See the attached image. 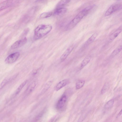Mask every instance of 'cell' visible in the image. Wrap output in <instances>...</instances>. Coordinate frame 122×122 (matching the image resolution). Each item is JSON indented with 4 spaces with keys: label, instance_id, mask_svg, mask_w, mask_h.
<instances>
[{
    "label": "cell",
    "instance_id": "cell-1",
    "mask_svg": "<svg viewBox=\"0 0 122 122\" xmlns=\"http://www.w3.org/2000/svg\"><path fill=\"white\" fill-rule=\"evenodd\" d=\"M52 26L50 25L41 24L38 25L34 31V39L37 40L46 35L51 30Z\"/></svg>",
    "mask_w": 122,
    "mask_h": 122
},
{
    "label": "cell",
    "instance_id": "cell-2",
    "mask_svg": "<svg viewBox=\"0 0 122 122\" xmlns=\"http://www.w3.org/2000/svg\"><path fill=\"white\" fill-rule=\"evenodd\" d=\"M92 7L91 6H88L85 8L80 12L67 25L66 30H70L75 26L88 13Z\"/></svg>",
    "mask_w": 122,
    "mask_h": 122
},
{
    "label": "cell",
    "instance_id": "cell-3",
    "mask_svg": "<svg viewBox=\"0 0 122 122\" xmlns=\"http://www.w3.org/2000/svg\"><path fill=\"white\" fill-rule=\"evenodd\" d=\"M122 9V4H117L111 5L106 11L105 16L109 15L114 12Z\"/></svg>",
    "mask_w": 122,
    "mask_h": 122
},
{
    "label": "cell",
    "instance_id": "cell-4",
    "mask_svg": "<svg viewBox=\"0 0 122 122\" xmlns=\"http://www.w3.org/2000/svg\"><path fill=\"white\" fill-rule=\"evenodd\" d=\"M19 52H16L9 55L5 59V62L7 64H11L15 62L20 56Z\"/></svg>",
    "mask_w": 122,
    "mask_h": 122
},
{
    "label": "cell",
    "instance_id": "cell-5",
    "mask_svg": "<svg viewBox=\"0 0 122 122\" xmlns=\"http://www.w3.org/2000/svg\"><path fill=\"white\" fill-rule=\"evenodd\" d=\"M67 97L65 95H63L57 102L56 105V108L60 110L64 106L67 100Z\"/></svg>",
    "mask_w": 122,
    "mask_h": 122
},
{
    "label": "cell",
    "instance_id": "cell-6",
    "mask_svg": "<svg viewBox=\"0 0 122 122\" xmlns=\"http://www.w3.org/2000/svg\"><path fill=\"white\" fill-rule=\"evenodd\" d=\"M27 41V39L26 38L17 41L12 45L11 48L12 49H14L21 47L25 44Z\"/></svg>",
    "mask_w": 122,
    "mask_h": 122
},
{
    "label": "cell",
    "instance_id": "cell-7",
    "mask_svg": "<svg viewBox=\"0 0 122 122\" xmlns=\"http://www.w3.org/2000/svg\"><path fill=\"white\" fill-rule=\"evenodd\" d=\"M74 46L72 45L68 47L60 57V60L61 62L64 61L73 51Z\"/></svg>",
    "mask_w": 122,
    "mask_h": 122
},
{
    "label": "cell",
    "instance_id": "cell-8",
    "mask_svg": "<svg viewBox=\"0 0 122 122\" xmlns=\"http://www.w3.org/2000/svg\"><path fill=\"white\" fill-rule=\"evenodd\" d=\"M122 31V27H119L110 35L109 37L108 41L111 42L114 40Z\"/></svg>",
    "mask_w": 122,
    "mask_h": 122
},
{
    "label": "cell",
    "instance_id": "cell-9",
    "mask_svg": "<svg viewBox=\"0 0 122 122\" xmlns=\"http://www.w3.org/2000/svg\"><path fill=\"white\" fill-rule=\"evenodd\" d=\"M36 84V82L34 81L31 83L25 92V94L26 96L29 95L33 91Z\"/></svg>",
    "mask_w": 122,
    "mask_h": 122
},
{
    "label": "cell",
    "instance_id": "cell-10",
    "mask_svg": "<svg viewBox=\"0 0 122 122\" xmlns=\"http://www.w3.org/2000/svg\"><path fill=\"white\" fill-rule=\"evenodd\" d=\"M13 2V0H7L2 3L0 5V10L9 6L12 4Z\"/></svg>",
    "mask_w": 122,
    "mask_h": 122
},
{
    "label": "cell",
    "instance_id": "cell-11",
    "mask_svg": "<svg viewBox=\"0 0 122 122\" xmlns=\"http://www.w3.org/2000/svg\"><path fill=\"white\" fill-rule=\"evenodd\" d=\"M97 36V34L95 33L92 35V36L86 41L84 45V47H87L92 43L95 40Z\"/></svg>",
    "mask_w": 122,
    "mask_h": 122
},
{
    "label": "cell",
    "instance_id": "cell-12",
    "mask_svg": "<svg viewBox=\"0 0 122 122\" xmlns=\"http://www.w3.org/2000/svg\"><path fill=\"white\" fill-rule=\"evenodd\" d=\"M67 80L66 79L61 81L56 85L55 87L56 90L57 91L59 90L66 86L67 84Z\"/></svg>",
    "mask_w": 122,
    "mask_h": 122
},
{
    "label": "cell",
    "instance_id": "cell-13",
    "mask_svg": "<svg viewBox=\"0 0 122 122\" xmlns=\"http://www.w3.org/2000/svg\"><path fill=\"white\" fill-rule=\"evenodd\" d=\"M67 10V9L65 8H58L55 10L54 14L58 15H61L65 13Z\"/></svg>",
    "mask_w": 122,
    "mask_h": 122
},
{
    "label": "cell",
    "instance_id": "cell-14",
    "mask_svg": "<svg viewBox=\"0 0 122 122\" xmlns=\"http://www.w3.org/2000/svg\"><path fill=\"white\" fill-rule=\"evenodd\" d=\"M122 50V45L118 46L115 48L111 53V56L114 57L119 53Z\"/></svg>",
    "mask_w": 122,
    "mask_h": 122
},
{
    "label": "cell",
    "instance_id": "cell-15",
    "mask_svg": "<svg viewBox=\"0 0 122 122\" xmlns=\"http://www.w3.org/2000/svg\"><path fill=\"white\" fill-rule=\"evenodd\" d=\"M27 81V80H26L22 83L17 88L14 93V96H15L18 94L20 91L26 85Z\"/></svg>",
    "mask_w": 122,
    "mask_h": 122
},
{
    "label": "cell",
    "instance_id": "cell-16",
    "mask_svg": "<svg viewBox=\"0 0 122 122\" xmlns=\"http://www.w3.org/2000/svg\"><path fill=\"white\" fill-rule=\"evenodd\" d=\"M91 58L89 56H87L85 58L81 64L80 69H81L86 66L90 62Z\"/></svg>",
    "mask_w": 122,
    "mask_h": 122
},
{
    "label": "cell",
    "instance_id": "cell-17",
    "mask_svg": "<svg viewBox=\"0 0 122 122\" xmlns=\"http://www.w3.org/2000/svg\"><path fill=\"white\" fill-rule=\"evenodd\" d=\"M85 81L83 80H80L78 81L76 84V89H79L82 88L84 86Z\"/></svg>",
    "mask_w": 122,
    "mask_h": 122
},
{
    "label": "cell",
    "instance_id": "cell-18",
    "mask_svg": "<svg viewBox=\"0 0 122 122\" xmlns=\"http://www.w3.org/2000/svg\"><path fill=\"white\" fill-rule=\"evenodd\" d=\"M13 77H10L4 80L0 85V89H2L8 82L12 79Z\"/></svg>",
    "mask_w": 122,
    "mask_h": 122
},
{
    "label": "cell",
    "instance_id": "cell-19",
    "mask_svg": "<svg viewBox=\"0 0 122 122\" xmlns=\"http://www.w3.org/2000/svg\"><path fill=\"white\" fill-rule=\"evenodd\" d=\"M52 82L49 81L46 84L41 92V94L44 93L50 88L52 84Z\"/></svg>",
    "mask_w": 122,
    "mask_h": 122
},
{
    "label": "cell",
    "instance_id": "cell-20",
    "mask_svg": "<svg viewBox=\"0 0 122 122\" xmlns=\"http://www.w3.org/2000/svg\"><path fill=\"white\" fill-rule=\"evenodd\" d=\"M114 103V100L112 99L108 101L106 104L104 108L106 109H108L111 108L113 106Z\"/></svg>",
    "mask_w": 122,
    "mask_h": 122
},
{
    "label": "cell",
    "instance_id": "cell-21",
    "mask_svg": "<svg viewBox=\"0 0 122 122\" xmlns=\"http://www.w3.org/2000/svg\"><path fill=\"white\" fill-rule=\"evenodd\" d=\"M70 1V0H61L58 2L56 6L59 7L63 6L69 2Z\"/></svg>",
    "mask_w": 122,
    "mask_h": 122
},
{
    "label": "cell",
    "instance_id": "cell-22",
    "mask_svg": "<svg viewBox=\"0 0 122 122\" xmlns=\"http://www.w3.org/2000/svg\"><path fill=\"white\" fill-rule=\"evenodd\" d=\"M52 14V13L51 12H44L40 15V17L42 18H47L51 16Z\"/></svg>",
    "mask_w": 122,
    "mask_h": 122
},
{
    "label": "cell",
    "instance_id": "cell-23",
    "mask_svg": "<svg viewBox=\"0 0 122 122\" xmlns=\"http://www.w3.org/2000/svg\"><path fill=\"white\" fill-rule=\"evenodd\" d=\"M109 86V84L107 83H106L103 86L101 92V94L105 93L108 89Z\"/></svg>",
    "mask_w": 122,
    "mask_h": 122
},
{
    "label": "cell",
    "instance_id": "cell-24",
    "mask_svg": "<svg viewBox=\"0 0 122 122\" xmlns=\"http://www.w3.org/2000/svg\"><path fill=\"white\" fill-rule=\"evenodd\" d=\"M46 108H44L37 115L35 118V120H38L42 117L46 112Z\"/></svg>",
    "mask_w": 122,
    "mask_h": 122
},
{
    "label": "cell",
    "instance_id": "cell-25",
    "mask_svg": "<svg viewBox=\"0 0 122 122\" xmlns=\"http://www.w3.org/2000/svg\"><path fill=\"white\" fill-rule=\"evenodd\" d=\"M38 71L37 70H35L32 73V75L33 76H34L36 75L37 74Z\"/></svg>",
    "mask_w": 122,
    "mask_h": 122
},
{
    "label": "cell",
    "instance_id": "cell-26",
    "mask_svg": "<svg viewBox=\"0 0 122 122\" xmlns=\"http://www.w3.org/2000/svg\"><path fill=\"white\" fill-rule=\"evenodd\" d=\"M122 114V109L119 113L117 116V118L118 117Z\"/></svg>",
    "mask_w": 122,
    "mask_h": 122
},
{
    "label": "cell",
    "instance_id": "cell-27",
    "mask_svg": "<svg viewBox=\"0 0 122 122\" xmlns=\"http://www.w3.org/2000/svg\"></svg>",
    "mask_w": 122,
    "mask_h": 122
}]
</instances>
